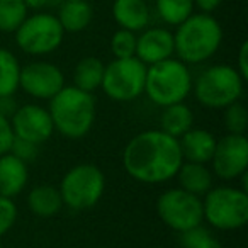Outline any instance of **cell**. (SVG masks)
I'll return each mask as SVG.
<instances>
[{"mask_svg": "<svg viewBox=\"0 0 248 248\" xmlns=\"http://www.w3.org/2000/svg\"><path fill=\"white\" fill-rule=\"evenodd\" d=\"M184 156L179 140L162 129H148L133 136L123 152V167L141 184H163L175 179Z\"/></svg>", "mask_w": 248, "mask_h": 248, "instance_id": "cell-1", "label": "cell"}, {"mask_svg": "<svg viewBox=\"0 0 248 248\" xmlns=\"http://www.w3.org/2000/svg\"><path fill=\"white\" fill-rule=\"evenodd\" d=\"M223 43V28L216 17L194 12L173 32L175 55L186 65H201L213 58Z\"/></svg>", "mask_w": 248, "mask_h": 248, "instance_id": "cell-2", "label": "cell"}, {"mask_svg": "<svg viewBox=\"0 0 248 248\" xmlns=\"http://www.w3.org/2000/svg\"><path fill=\"white\" fill-rule=\"evenodd\" d=\"M48 102L55 131L70 140H80L89 135L97 116L93 93L77 89L75 85H65Z\"/></svg>", "mask_w": 248, "mask_h": 248, "instance_id": "cell-3", "label": "cell"}, {"mask_svg": "<svg viewBox=\"0 0 248 248\" xmlns=\"http://www.w3.org/2000/svg\"><path fill=\"white\" fill-rule=\"evenodd\" d=\"M194 77L189 65L179 58L163 60L155 65L146 66L145 92L155 106L167 107L184 102L192 92Z\"/></svg>", "mask_w": 248, "mask_h": 248, "instance_id": "cell-4", "label": "cell"}, {"mask_svg": "<svg viewBox=\"0 0 248 248\" xmlns=\"http://www.w3.org/2000/svg\"><path fill=\"white\" fill-rule=\"evenodd\" d=\"M245 80L231 65H213L196 77L192 92L196 100L209 109H224L243 95Z\"/></svg>", "mask_w": 248, "mask_h": 248, "instance_id": "cell-5", "label": "cell"}, {"mask_svg": "<svg viewBox=\"0 0 248 248\" xmlns=\"http://www.w3.org/2000/svg\"><path fill=\"white\" fill-rule=\"evenodd\" d=\"M204 221L221 231H234L248 223V192L240 187L209 189L202 199Z\"/></svg>", "mask_w": 248, "mask_h": 248, "instance_id": "cell-6", "label": "cell"}, {"mask_svg": "<svg viewBox=\"0 0 248 248\" xmlns=\"http://www.w3.org/2000/svg\"><path fill=\"white\" fill-rule=\"evenodd\" d=\"M58 190L63 206L73 211H87L102 199L106 177L93 163H80L63 175Z\"/></svg>", "mask_w": 248, "mask_h": 248, "instance_id": "cell-7", "label": "cell"}, {"mask_svg": "<svg viewBox=\"0 0 248 248\" xmlns=\"http://www.w3.org/2000/svg\"><path fill=\"white\" fill-rule=\"evenodd\" d=\"M14 34L17 48L31 56L51 55L65 39V31L58 17L49 12H36L28 16Z\"/></svg>", "mask_w": 248, "mask_h": 248, "instance_id": "cell-8", "label": "cell"}, {"mask_svg": "<svg viewBox=\"0 0 248 248\" xmlns=\"http://www.w3.org/2000/svg\"><path fill=\"white\" fill-rule=\"evenodd\" d=\"M146 65L136 56L114 58L104 66V77L100 89L110 100L131 102L145 92Z\"/></svg>", "mask_w": 248, "mask_h": 248, "instance_id": "cell-9", "label": "cell"}, {"mask_svg": "<svg viewBox=\"0 0 248 248\" xmlns=\"http://www.w3.org/2000/svg\"><path fill=\"white\" fill-rule=\"evenodd\" d=\"M156 213L165 226L177 233H184L204 223L202 197L180 187L169 189L156 201Z\"/></svg>", "mask_w": 248, "mask_h": 248, "instance_id": "cell-10", "label": "cell"}, {"mask_svg": "<svg viewBox=\"0 0 248 248\" xmlns=\"http://www.w3.org/2000/svg\"><path fill=\"white\" fill-rule=\"evenodd\" d=\"M211 169L219 179L236 180L248 169V140L245 135L228 133L216 141Z\"/></svg>", "mask_w": 248, "mask_h": 248, "instance_id": "cell-11", "label": "cell"}, {"mask_svg": "<svg viewBox=\"0 0 248 248\" xmlns=\"http://www.w3.org/2000/svg\"><path fill=\"white\" fill-rule=\"evenodd\" d=\"M65 87V75L62 68L49 62H31L21 66L19 89L32 99L49 100Z\"/></svg>", "mask_w": 248, "mask_h": 248, "instance_id": "cell-12", "label": "cell"}, {"mask_svg": "<svg viewBox=\"0 0 248 248\" xmlns=\"http://www.w3.org/2000/svg\"><path fill=\"white\" fill-rule=\"evenodd\" d=\"M9 121L16 138L31 141L38 146L48 141L55 133V126L48 109L38 104L19 106Z\"/></svg>", "mask_w": 248, "mask_h": 248, "instance_id": "cell-13", "label": "cell"}, {"mask_svg": "<svg viewBox=\"0 0 248 248\" xmlns=\"http://www.w3.org/2000/svg\"><path fill=\"white\" fill-rule=\"evenodd\" d=\"M175 55L173 32L167 28H145L136 34V53L135 56L146 66L169 60Z\"/></svg>", "mask_w": 248, "mask_h": 248, "instance_id": "cell-14", "label": "cell"}, {"mask_svg": "<svg viewBox=\"0 0 248 248\" xmlns=\"http://www.w3.org/2000/svg\"><path fill=\"white\" fill-rule=\"evenodd\" d=\"M112 17L121 29L140 32L150 26L152 9L146 0H114Z\"/></svg>", "mask_w": 248, "mask_h": 248, "instance_id": "cell-15", "label": "cell"}, {"mask_svg": "<svg viewBox=\"0 0 248 248\" xmlns=\"http://www.w3.org/2000/svg\"><path fill=\"white\" fill-rule=\"evenodd\" d=\"M28 163L16 158L12 153L0 156V196L14 199L28 186Z\"/></svg>", "mask_w": 248, "mask_h": 248, "instance_id": "cell-16", "label": "cell"}, {"mask_svg": "<svg viewBox=\"0 0 248 248\" xmlns=\"http://www.w3.org/2000/svg\"><path fill=\"white\" fill-rule=\"evenodd\" d=\"M216 141L213 133L201 128H190L186 135L179 138V146L182 152L184 162L209 163L213 158Z\"/></svg>", "mask_w": 248, "mask_h": 248, "instance_id": "cell-17", "label": "cell"}, {"mask_svg": "<svg viewBox=\"0 0 248 248\" xmlns=\"http://www.w3.org/2000/svg\"><path fill=\"white\" fill-rule=\"evenodd\" d=\"M58 21L63 31L66 32H82L90 26L93 17L92 5L87 0H63L60 4Z\"/></svg>", "mask_w": 248, "mask_h": 248, "instance_id": "cell-18", "label": "cell"}, {"mask_svg": "<svg viewBox=\"0 0 248 248\" xmlns=\"http://www.w3.org/2000/svg\"><path fill=\"white\" fill-rule=\"evenodd\" d=\"M175 179L179 187L194 196L202 197L209 189H213V172L207 169V163L184 162L177 172Z\"/></svg>", "mask_w": 248, "mask_h": 248, "instance_id": "cell-19", "label": "cell"}, {"mask_svg": "<svg viewBox=\"0 0 248 248\" xmlns=\"http://www.w3.org/2000/svg\"><path fill=\"white\" fill-rule=\"evenodd\" d=\"M162 109L158 129H162L169 136L179 140L190 128H194V112L186 102H177Z\"/></svg>", "mask_w": 248, "mask_h": 248, "instance_id": "cell-20", "label": "cell"}, {"mask_svg": "<svg viewBox=\"0 0 248 248\" xmlns=\"http://www.w3.org/2000/svg\"><path fill=\"white\" fill-rule=\"evenodd\" d=\"M28 206L32 214L39 217H51L63 207V201L58 187L36 186L28 196Z\"/></svg>", "mask_w": 248, "mask_h": 248, "instance_id": "cell-21", "label": "cell"}, {"mask_svg": "<svg viewBox=\"0 0 248 248\" xmlns=\"http://www.w3.org/2000/svg\"><path fill=\"white\" fill-rule=\"evenodd\" d=\"M104 63L95 56H85L77 63L73 70V85L80 90H85L89 93H93L97 89H100L104 77Z\"/></svg>", "mask_w": 248, "mask_h": 248, "instance_id": "cell-22", "label": "cell"}, {"mask_svg": "<svg viewBox=\"0 0 248 248\" xmlns=\"http://www.w3.org/2000/svg\"><path fill=\"white\" fill-rule=\"evenodd\" d=\"M21 63L17 56L5 48H0V97L14 95L19 90Z\"/></svg>", "mask_w": 248, "mask_h": 248, "instance_id": "cell-23", "label": "cell"}, {"mask_svg": "<svg viewBox=\"0 0 248 248\" xmlns=\"http://www.w3.org/2000/svg\"><path fill=\"white\" fill-rule=\"evenodd\" d=\"M194 0H155V11L167 26H179L194 14Z\"/></svg>", "mask_w": 248, "mask_h": 248, "instance_id": "cell-24", "label": "cell"}, {"mask_svg": "<svg viewBox=\"0 0 248 248\" xmlns=\"http://www.w3.org/2000/svg\"><path fill=\"white\" fill-rule=\"evenodd\" d=\"M29 16L28 5L22 0H0V31L16 32Z\"/></svg>", "mask_w": 248, "mask_h": 248, "instance_id": "cell-25", "label": "cell"}, {"mask_svg": "<svg viewBox=\"0 0 248 248\" xmlns=\"http://www.w3.org/2000/svg\"><path fill=\"white\" fill-rule=\"evenodd\" d=\"M180 234V245L184 248H223L221 241L201 224Z\"/></svg>", "mask_w": 248, "mask_h": 248, "instance_id": "cell-26", "label": "cell"}, {"mask_svg": "<svg viewBox=\"0 0 248 248\" xmlns=\"http://www.w3.org/2000/svg\"><path fill=\"white\" fill-rule=\"evenodd\" d=\"M224 126L231 135H245L248 126V112L240 100L224 107Z\"/></svg>", "mask_w": 248, "mask_h": 248, "instance_id": "cell-27", "label": "cell"}, {"mask_svg": "<svg viewBox=\"0 0 248 248\" xmlns=\"http://www.w3.org/2000/svg\"><path fill=\"white\" fill-rule=\"evenodd\" d=\"M110 51L114 58H131L136 53V32L117 29L110 38Z\"/></svg>", "mask_w": 248, "mask_h": 248, "instance_id": "cell-28", "label": "cell"}, {"mask_svg": "<svg viewBox=\"0 0 248 248\" xmlns=\"http://www.w3.org/2000/svg\"><path fill=\"white\" fill-rule=\"evenodd\" d=\"M17 214V206H16L14 199L0 196V238L16 224Z\"/></svg>", "mask_w": 248, "mask_h": 248, "instance_id": "cell-29", "label": "cell"}, {"mask_svg": "<svg viewBox=\"0 0 248 248\" xmlns=\"http://www.w3.org/2000/svg\"><path fill=\"white\" fill-rule=\"evenodd\" d=\"M38 152H39L38 145H34V143H31V141H26V140L16 138V136H14V140H12L11 150H9V153H12L16 158L22 160V162H26V163L36 160Z\"/></svg>", "mask_w": 248, "mask_h": 248, "instance_id": "cell-30", "label": "cell"}, {"mask_svg": "<svg viewBox=\"0 0 248 248\" xmlns=\"http://www.w3.org/2000/svg\"><path fill=\"white\" fill-rule=\"evenodd\" d=\"M12 140H14V133L11 128V121L4 114H0V156L9 153Z\"/></svg>", "mask_w": 248, "mask_h": 248, "instance_id": "cell-31", "label": "cell"}, {"mask_svg": "<svg viewBox=\"0 0 248 248\" xmlns=\"http://www.w3.org/2000/svg\"><path fill=\"white\" fill-rule=\"evenodd\" d=\"M236 72L241 75L243 80H248V41H243L238 49L236 56Z\"/></svg>", "mask_w": 248, "mask_h": 248, "instance_id": "cell-32", "label": "cell"}, {"mask_svg": "<svg viewBox=\"0 0 248 248\" xmlns=\"http://www.w3.org/2000/svg\"><path fill=\"white\" fill-rule=\"evenodd\" d=\"M17 102L14 100V95H5V97H0V114H4L5 117L11 119L12 114L17 110Z\"/></svg>", "mask_w": 248, "mask_h": 248, "instance_id": "cell-33", "label": "cell"}, {"mask_svg": "<svg viewBox=\"0 0 248 248\" xmlns=\"http://www.w3.org/2000/svg\"><path fill=\"white\" fill-rule=\"evenodd\" d=\"M221 2H223V0H194V7L199 9L201 12L211 14V12H214L219 7Z\"/></svg>", "mask_w": 248, "mask_h": 248, "instance_id": "cell-34", "label": "cell"}, {"mask_svg": "<svg viewBox=\"0 0 248 248\" xmlns=\"http://www.w3.org/2000/svg\"><path fill=\"white\" fill-rule=\"evenodd\" d=\"M28 5L29 11H41L43 7L48 5V0H22Z\"/></svg>", "mask_w": 248, "mask_h": 248, "instance_id": "cell-35", "label": "cell"}, {"mask_svg": "<svg viewBox=\"0 0 248 248\" xmlns=\"http://www.w3.org/2000/svg\"><path fill=\"white\" fill-rule=\"evenodd\" d=\"M63 0H48V5H60Z\"/></svg>", "mask_w": 248, "mask_h": 248, "instance_id": "cell-36", "label": "cell"}, {"mask_svg": "<svg viewBox=\"0 0 248 248\" xmlns=\"http://www.w3.org/2000/svg\"><path fill=\"white\" fill-rule=\"evenodd\" d=\"M146 248H158V247H146Z\"/></svg>", "mask_w": 248, "mask_h": 248, "instance_id": "cell-37", "label": "cell"}, {"mask_svg": "<svg viewBox=\"0 0 248 248\" xmlns=\"http://www.w3.org/2000/svg\"><path fill=\"white\" fill-rule=\"evenodd\" d=\"M0 248H4V247H2V243H0Z\"/></svg>", "mask_w": 248, "mask_h": 248, "instance_id": "cell-38", "label": "cell"}]
</instances>
